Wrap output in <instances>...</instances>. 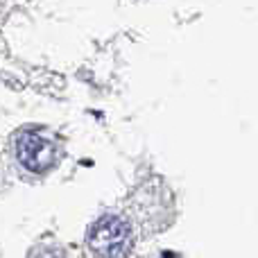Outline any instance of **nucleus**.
<instances>
[{"label": "nucleus", "mask_w": 258, "mask_h": 258, "mask_svg": "<svg viewBox=\"0 0 258 258\" xmlns=\"http://www.w3.org/2000/svg\"><path fill=\"white\" fill-rule=\"evenodd\" d=\"M18 161L32 172H45L52 165V145L39 134H23L16 143Z\"/></svg>", "instance_id": "2"}, {"label": "nucleus", "mask_w": 258, "mask_h": 258, "mask_svg": "<svg viewBox=\"0 0 258 258\" xmlns=\"http://www.w3.org/2000/svg\"><path fill=\"white\" fill-rule=\"evenodd\" d=\"M32 258H63V254L59 249H50V247H43V249H39Z\"/></svg>", "instance_id": "3"}, {"label": "nucleus", "mask_w": 258, "mask_h": 258, "mask_svg": "<svg viewBox=\"0 0 258 258\" xmlns=\"http://www.w3.org/2000/svg\"><path fill=\"white\" fill-rule=\"evenodd\" d=\"M89 245L102 258H125L132 247L129 224L118 215H104L91 229Z\"/></svg>", "instance_id": "1"}]
</instances>
